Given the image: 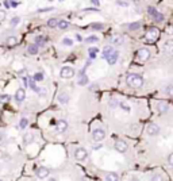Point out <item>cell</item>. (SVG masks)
Wrapping results in <instances>:
<instances>
[{
	"label": "cell",
	"instance_id": "1",
	"mask_svg": "<svg viewBox=\"0 0 173 181\" xmlns=\"http://www.w3.org/2000/svg\"><path fill=\"white\" fill-rule=\"evenodd\" d=\"M126 84L130 88L139 89L143 86V77L141 74H137V73H130L126 77Z\"/></svg>",
	"mask_w": 173,
	"mask_h": 181
},
{
	"label": "cell",
	"instance_id": "2",
	"mask_svg": "<svg viewBox=\"0 0 173 181\" xmlns=\"http://www.w3.org/2000/svg\"><path fill=\"white\" fill-rule=\"evenodd\" d=\"M135 56H137V58L139 59V61L145 62V61H147V59H150V50L146 47H142V49H139V50H137Z\"/></svg>",
	"mask_w": 173,
	"mask_h": 181
},
{
	"label": "cell",
	"instance_id": "3",
	"mask_svg": "<svg viewBox=\"0 0 173 181\" xmlns=\"http://www.w3.org/2000/svg\"><path fill=\"white\" fill-rule=\"evenodd\" d=\"M158 37H159V31L157 29L147 30V31H146V35H145L146 41H149V42H154V41H157Z\"/></svg>",
	"mask_w": 173,
	"mask_h": 181
},
{
	"label": "cell",
	"instance_id": "4",
	"mask_svg": "<svg viewBox=\"0 0 173 181\" xmlns=\"http://www.w3.org/2000/svg\"><path fill=\"white\" fill-rule=\"evenodd\" d=\"M74 69H73L72 66H62L61 72H59V74H61L62 78H72L73 76H74Z\"/></svg>",
	"mask_w": 173,
	"mask_h": 181
},
{
	"label": "cell",
	"instance_id": "5",
	"mask_svg": "<svg viewBox=\"0 0 173 181\" xmlns=\"http://www.w3.org/2000/svg\"><path fill=\"white\" fill-rule=\"evenodd\" d=\"M49 174H50V170H49L46 166H39L37 170H35V176H37L38 178H41V180L47 178Z\"/></svg>",
	"mask_w": 173,
	"mask_h": 181
},
{
	"label": "cell",
	"instance_id": "6",
	"mask_svg": "<svg viewBox=\"0 0 173 181\" xmlns=\"http://www.w3.org/2000/svg\"><path fill=\"white\" fill-rule=\"evenodd\" d=\"M146 134L150 135V137H157L159 134V126L156 123H150L146 127Z\"/></svg>",
	"mask_w": 173,
	"mask_h": 181
},
{
	"label": "cell",
	"instance_id": "7",
	"mask_svg": "<svg viewBox=\"0 0 173 181\" xmlns=\"http://www.w3.org/2000/svg\"><path fill=\"white\" fill-rule=\"evenodd\" d=\"M114 147H115V150L119 151V153H126V151L129 150V145H127V142H124V140H122V139L116 140L115 145H114Z\"/></svg>",
	"mask_w": 173,
	"mask_h": 181
},
{
	"label": "cell",
	"instance_id": "8",
	"mask_svg": "<svg viewBox=\"0 0 173 181\" xmlns=\"http://www.w3.org/2000/svg\"><path fill=\"white\" fill-rule=\"evenodd\" d=\"M74 158L78 159V161H84V159L88 158V151L84 147H78L74 150Z\"/></svg>",
	"mask_w": 173,
	"mask_h": 181
},
{
	"label": "cell",
	"instance_id": "9",
	"mask_svg": "<svg viewBox=\"0 0 173 181\" xmlns=\"http://www.w3.org/2000/svg\"><path fill=\"white\" fill-rule=\"evenodd\" d=\"M92 138H93V140H96V142H100V140H103L105 138V131L103 128L93 130V132H92Z\"/></svg>",
	"mask_w": 173,
	"mask_h": 181
},
{
	"label": "cell",
	"instance_id": "10",
	"mask_svg": "<svg viewBox=\"0 0 173 181\" xmlns=\"http://www.w3.org/2000/svg\"><path fill=\"white\" fill-rule=\"evenodd\" d=\"M156 108H157V112L165 113V112H168V110H169V104H168L166 101H158L156 105Z\"/></svg>",
	"mask_w": 173,
	"mask_h": 181
},
{
	"label": "cell",
	"instance_id": "11",
	"mask_svg": "<svg viewBox=\"0 0 173 181\" xmlns=\"http://www.w3.org/2000/svg\"><path fill=\"white\" fill-rule=\"evenodd\" d=\"M24 99H26V91H24L23 88L16 89V92H15V100H16V101L22 103Z\"/></svg>",
	"mask_w": 173,
	"mask_h": 181
},
{
	"label": "cell",
	"instance_id": "12",
	"mask_svg": "<svg viewBox=\"0 0 173 181\" xmlns=\"http://www.w3.org/2000/svg\"><path fill=\"white\" fill-rule=\"evenodd\" d=\"M123 41H124V38L119 34H114V35H111V38H110V42L112 43V45H122Z\"/></svg>",
	"mask_w": 173,
	"mask_h": 181
},
{
	"label": "cell",
	"instance_id": "13",
	"mask_svg": "<svg viewBox=\"0 0 173 181\" xmlns=\"http://www.w3.org/2000/svg\"><path fill=\"white\" fill-rule=\"evenodd\" d=\"M56 126L59 132H64V131H66V128H68V122L64 120V119H59V120L56 122Z\"/></svg>",
	"mask_w": 173,
	"mask_h": 181
},
{
	"label": "cell",
	"instance_id": "14",
	"mask_svg": "<svg viewBox=\"0 0 173 181\" xmlns=\"http://www.w3.org/2000/svg\"><path fill=\"white\" fill-rule=\"evenodd\" d=\"M69 95L66 93V92H59L58 96H57V100H58V103H61V104H66L68 101H69Z\"/></svg>",
	"mask_w": 173,
	"mask_h": 181
},
{
	"label": "cell",
	"instance_id": "15",
	"mask_svg": "<svg viewBox=\"0 0 173 181\" xmlns=\"http://www.w3.org/2000/svg\"><path fill=\"white\" fill-rule=\"evenodd\" d=\"M118 57H119V53H118V51H112V53H111L105 59H107V62H108L110 65H115L116 61H118Z\"/></svg>",
	"mask_w": 173,
	"mask_h": 181
},
{
	"label": "cell",
	"instance_id": "16",
	"mask_svg": "<svg viewBox=\"0 0 173 181\" xmlns=\"http://www.w3.org/2000/svg\"><path fill=\"white\" fill-rule=\"evenodd\" d=\"M38 51H39V46H38L37 43H32V45L27 46V53H29L30 56H35V54H38Z\"/></svg>",
	"mask_w": 173,
	"mask_h": 181
},
{
	"label": "cell",
	"instance_id": "17",
	"mask_svg": "<svg viewBox=\"0 0 173 181\" xmlns=\"http://www.w3.org/2000/svg\"><path fill=\"white\" fill-rule=\"evenodd\" d=\"M16 43H18V39H16V37H14V35H10V37L5 39V45H7L8 47H14Z\"/></svg>",
	"mask_w": 173,
	"mask_h": 181
},
{
	"label": "cell",
	"instance_id": "18",
	"mask_svg": "<svg viewBox=\"0 0 173 181\" xmlns=\"http://www.w3.org/2000/svg\"><path fill=\"white\" fill-rule=\"evenodd\" d=\"M32 140H34V135H32L31 132H27V134L23 135V143L24 145H29V143H31Z\"/></svg>",
	"mask_w": 173,
	"mask_h": 181
},
{
	"label": "cell",
	"instance_id": "19",
	"mask_svg": "<svg viewBox=\"0 0 173 181\" xmlns=\"http://www.w3.org/2000/svg\"><path fill=\"white\" fill-rule=\"evenodd\" d=\"M141 22H134V23H130L129 26H127V29L130 30V31H137V30H139L141 29Z\"/></svg>",
	"mask_w": 173,
	"mask_h": 181
},
{
	"label": "cell",
	"instance_id": "20",
	"mask_svg": "<svg viewBox=\"0 0 173 181\" xmlns=\"http://www.w3.org/2000/svg\"><path fill=\"white\" fill-rule=\"evenodd\" d=\"M104 178L107 181H118L119 180V176L116 174V173H107V174L104 176Z\"/></svg>",
	"mask_w": 173,
	"mask_h": 181
},
{
	"label": "cell",
	"instance_id": "21",
	"mask_svg": "<svg viewBox=\"0 0 173 181\" xmlns=\"http://www.w3.org/2000/svg\"><path fill=\"white\" fill-rule=\"evenodd\" d=\"M112 51H114V47H112V46H111V45H107L104 49H103V57H104V58H107V57L110 56Z\"/></svg>",
	"mask_w": 173,
	"mask_h": 181
},
{
	"label": "cell",
	"instance_id": "22",
	"mask_svg": "<svg viewBox=\"0 0 173 181\" xmlns=\"http://www.w3.org/2000/svg\"><path fill=\"white\" fill-rule=\"evenodd\" d=\"M57 27H58L59 30H66L68 27H69V22H68V20H58Z\"/></svg>",
	"mask_w": 173,
	"mask_h": 181
},
{
	"label": "cell",
	"instance_id": "23",
	"mask_svg": "<svg viewBox=\"0 0 173 181\" xmlns=\"http://www.w3.org/2000/svg\"><path fill=\"white\" fill-rule=\"evenodd\" d=\"M19 22H20V18H19V16H14L10 22V27L11 29H15V27L19 24Z\"/></svg>",
	"mask_w": 173,
	"mask_h": 181
},
{
	"label": "cell",
	"instance_id": "24",
	"mask_svg": "<svg viewBox=\"0 0 173 181\" xmlns=\"http://www.w3.org/2000/svg\"><path fill=\"white\" fill-rule=\"evenodd\" d=\"M57 23H58V19H57V18H50L46 24H47V27L53 29V27H57Z\"/></svg>",
	"mask_w": 173,
	"mask_h": 181
},
{
	"label": "cell",
	"instance_id": "25",
	"mask_svg": "<svg viewBox=\"0 0 173 181\" xmlns=\"http://www.w3.org/2000/svg\"><path fill=\"white\" fill-rule=\"evenodd\" d=\"M165 50L173 51V39H166V41H165Z\"/></svg>",
	"mask_w": 173,
	"mask_h": 181
},
{
	"label": "cell",
	"instance_id": "26",
	"mask_svg": "<svg viewBox=\"0 0 173 181\" xmlns=\"http://www.w3.org/2000/svg\"><path fill=\"white\" fill-rule=\"evenodd\" d=\"M154 18V20H157V22H161V20H164V15H162L161 12H158V11H156V12L151 15Z\"/></svg>",
	"mask_w": 173,
	"mask_h": 181
},
{
	"label": "cell",
	"instance_id": "27",
	"mask_svg": "<svg viewBox=\"0 0 173 181\" xmlns=\"http://www.w3.org/2000/svg\"><path fill=\"white\" fill-rule=\"evenodd\" d=\"M46 39H47V38L43 37V35H38V37H35V43H37V45L39 46V45H42V43L45 42Z\"/></svg>",
	"mask_w": 173,
	"mask_h": 181
},
{
	"label": "cell",
	"instance_id": "28",
	"mask_svg": "<svg viewBox=\"0 0 173 181\" xmlns=\"http://www.w3.org/2000/svg\"><path fill=\"white\" fill-rule=\"evenodd\" d=\"M164 92L168 95V96H173V85H168V86H165Z\"/></svg>",
	"mask_w": 173,
	"mask_h": 181
},
{
	"label": "cell",
	"instance_id": "29",
	"mask_svg": "<svg viewBox=\"0 0 173 181\" xmlns=\"http://www.w3.org/2000/svg\"><path fill=\"white\" fill-rule=\"evenodd\" d=\"M91 29L92 30H103L104 29V24L103 23H93V24H91Z\"/></svg>",
	"mask_w": 173,
	"mask_h": 181
},
{
	"label": "cell",
	"instance_id": "30",
	"mask_svg": "<svg viewBox=\"0 0 173 181\" xmlns=\"http://www.w3.org/2000/svg\"><path fill=\"white\" fill-rule=\"evenodd\" d=\"M27 124H29V119H27V118H22V119H20V123H19L20 128H26Z\"/></svg>",
	"mask_w": 173,
	"mask_h": 181
},
{
	"label": "cell",
	"instance_id": "31",
	"mask_svg": "<svg viewBox=\"0 0 173 181\" xmlns=\"http://www.w3.org/2000/svg\"><path fill=\"white\" fill-rule=\"evenodd\" d=\"M97 41H99V38L95 37V35H92V37H88V38H86L85 42H86V43H96Z\"/></svg>",
	"mask_w": 173,
	"mask_h": 181
},
{
	"label": "cell",
	"instance_id": "32",
	"mask_svg": "<svg viewBox=\"0 0 173 181\" xmlns=\"http://www.w3.org/2000/svg\"><path fill=\"white\" fill-rule=\"evenodd\" d=\"M43 80V73L41 72H37L34 74V81H42Z\"/></svg>",
	"mask_w": 173,
	"mask_h": 181
},
{
	"label": "cell",
	"instance_id": "33",
	"mask_svg": "<svg viewBox=\"0 0 173 181\" xmlns=\"http://www.w3.org/2000/svg\"><path fill=\"white\" fill-rule=\"evenodd\" d=\"M62 43H64L65 46H73V41L70 39V38H64V39H62Z\"/></svg>",
	"mask_w": 173,
	"mask_h": 181
},
{
	"label": "cell",
	"instance_id": "34",
	"mask_svg": "<svg viewBox=\"0 0 173 181\" xmlns=\"http://www.w3.org/2000/svg\"><path fill=\"white\" fill-rule=\"evenodd\" d=\"M10 100V95H0V101L2 103H7Z\"/></svg>",
	"mask_w": 173,
	"mask_h": 181
},
{
	"label": "cell",
	"instance_id": "35",
	"mask_svg": "<svg viewBox=\"0 0 173 181\" xmlns=\"http://www.w3.org/2000/svg\"><path fill=\"white\" fill-rule=\"evenodd\" d=\"M29 84H30V86H31V89H32L34 92H39V88H37V85H35V83H34L32 80H30Z\"/></svg>",
	"mask_w": 173,
	"mask_h": 181
},
{
	"label": "cell",
	"instance_id": "36",
	"mask_svg": "<svg viewBox=\"0 0 173 181\" xmlns=\"http://www.w3.org/2000/svg\"><path fill=\"white\" fill-rule=\"evenodd\" d=\"M118 104H119V103H118V100H116V99H111L110 100V107L111 108H115Z\"/></svg>",
	"mask_w": 173,
	"mask_h": 181
},
{
	"label": "cell",
	"instance_id": "37",
	"mask_svg": "<svg viewBox=\"0 0 173 181\" xmlns=\"http://www.w3.org/2000/svg\"><path fill=\"white\" fill-rule=\"evenodd\" d=\"M5 16H7V12L3 10H0V23H2L3 20H5Z\"/></svg>",
	"mask_w": 173,
	"mask_h": 181
},
{
	"label": "cell",
	"instance_id": "38",
	"mask_svg": "<svg viewBox=\"0 0 173 181\" xmlns=\"http://www.w3.org/2000/svg\"><path fill=\"white\" fill-rule=\"evenodd\" d=\"M119 105H120L123 110H126V111H130V107H129V104L127 103H124V101H122V103H119Z\"/></svg>",
	"mask_w": 173,
	"mask_h": 181
},
{
	"label": "cell",
	"instance_id": "39",
	"mask_svg": "<svg viewBox=\"0 0 173 181\" xmlns=\"http://www.w3.org/2000/svg\"><path fill=\"white\" fill-rule=\"evenodd\" d=\"M168 164H169L170 166H173V153H170L169 155H168Z\"/></svg>",
	"mask_w": 173,
	"mask_h": 181
},
{
	"label": "cell",
	"instance_id": "40",
	"mask_svg": "<svg viewBox=\"0 0 173 181\" xmlns=\"http://www.w3.org/2000/svg\"><path fill=\"white\" fill-rule=\"evenodd\" d=\"M86 81H88V78H86L85 76H83V78L78 81V84H80V85H84V84H86Z\"/></svg>",
	"mask_w": 173,
	"mask_h": 181
},
{
	"label": "cell",
	"instance_id": "41",
	"mask_svg": "<svg viewBox=\"0 0 173 181\" xmlns=\"http://www.w3.org/2000/svg\"><path fill=\"white\" fill-rule=\"evenodd\" d=\"M89 54H96L97 53V47H89Z\"/></svg>",
	"mask_w": 173,
	"mask_h": 181
},
{
	"label": "cell",
	"instance_id": "42",
	"mask_svg": "<svg viewBox=\"0 0 173 181\" xmlns=\"http://www.w3.org/2000/svg\"><path fill=\"white\" fill-rule=\"evenodd\" d=\"M91 4H93V5H96V7H99V5H100V2H99V0H91Z\"/></svg>",
	"mask_w": 173,
	"mask_h": 181
},
{
	"label": "cell",
	"instance_id": "43",
	"mask_svg": "<svg viewBox=\"0 0 173 181\" xmlns=\"http://www.w3.org/2000/svg\"><path fill=\"white\" fill-rule=\"evenodd\" d=\"M10 4H11V7H16L18 5V2H15V0H10Z\"/></svg>",
	"mask_w": 173,
	"mask_h": 181
},
{
	"label": "cell",
	"instance_id": "44",
	"mask_svg": "<svg viewBox=\"0 0 173 181\" xmlns=\"http://www.w3.org/2000/svg\"><path fill=\"white\" fill-rule=\"evenodd\" d=\"M4 5H5V8H11V4H10V0H5V2H4Z\"/></svg>",
	"mask_w": 173,
	"mask_h": 181
},
{
	"label": "cell",
	"instance_id": "45",
	"mask_svg": "<svg viewBox=\"0 0 173 181\" xmlns=\"http://www.w3.org/2000/svg\"><path fill=\"white\" fill-rule=\"evenodd\" d=\"M151 180H161V177H159V176H153Z\"/></svg>",
	"mask_w": 173,
	"mask_h": 181
},
{
	"label": "cell",
	"instance_id": "46",
	"mask_svg": "<svg viewBox=\"0 0 173 181\" xmlns=\"http://www.w3.org/2000/svg\"><path fill=\"white\" fill-rule=\"evenodd\" d=\"M118 4H119V5H124V7H126L127 3H124V2H118Z\"/></svg>",
	"mask_w": 173,
	"mask_h": 181
},
{
	"label": "cell",
	"instance_id": "47",
	"mask_svg": "<svg viewBox=\"0 0 173 181\" xmlns=\"http://www.w3.org/2000/svg\"><path fill=\"white\" fill-rule=\"evenodd\" d=\"M2 139H3V134H2V131H0V142H2Z\"/></svg>",
	"mask_w": 173,
	"mask_h": 181
}]
</instances>
